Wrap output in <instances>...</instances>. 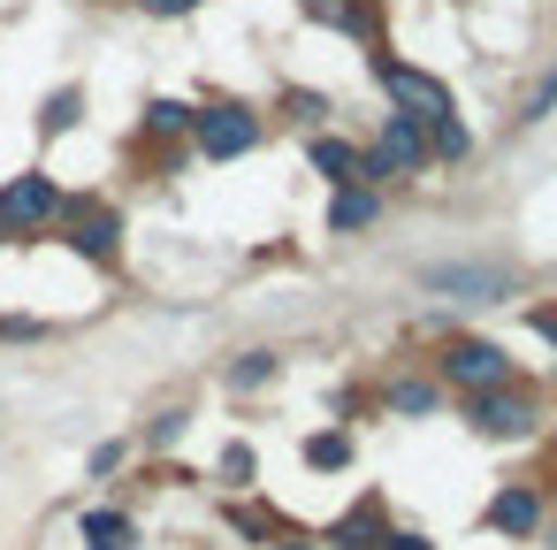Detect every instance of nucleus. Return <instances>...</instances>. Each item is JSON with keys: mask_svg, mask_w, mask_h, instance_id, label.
<instances>
[{"mask_svg": "<svg viewBox=\"0 0 557 550\" xmlns=\"http://www.w3.org/2000/svg\"><path fill=\"white\" fill-rule=\"evenodd\" d=\"M374 77L389 85V100L405 108V123H443L450 115V93L428 77V70H405V62H374Z\"/></svg>", "mask_w": 557, "mask_h": 550, "instance_id": "f257e3e1", "label": "nucleus"}, {"mask_svg": "<svg viewBox=\"0 0 557 550\" xmlns=\"http://www.w3.org/2000/svg\"><path fill=\"white\" fill-rule=\"evenodd\" d=\"M420 161H428V131H420V123H405V115H389L382 146L359 161V176H389V169H420Z\"/></svg>", "mask_w": 557, "mask_h": 550, "instance_id": "f03ea898", "label": "nucleus"}, {"mask_svg": "<svg viewBox=\"0 0 557 550\" xmlns=\"http://www.w3.org/2000/svg\"><path fill=\"white\" fill-rule=\"evenodd\" d=\"M47 215H62L54 176H16L9 192H0V230H24V222H47Z\"/></svg>", "mask_w": 557, "mask_h": 550, "instance_id": "7ed1b4c3", "label": "nucleus"}, {"mask_svg": "<svg viewBox=\"0 0 557 550\" xmlns=\"http://www.w3.org/2000/svg\"><path fill=\"white\" fill-rule=\"evenodd\" d=\"M191 131H199V146H207L214 161H230V154H245V146L260 138V123H252L245 108H199V123H191Z\"/></svg>", "mask_w": 557, "mask_h": 550, "instance_id": "20e7f679", "label": "nucleus"}, {"mask_svg": "<svg viewBox=\"0 0 557 550\" xmlns=\"http://www.w3.org/2000/svg\"><path fill=\"white\" fill-rule=\"evenodd\" d=\"M443 367H450V382H466V390H496V382L511 375V367H504V352H496V344H481V337H458Z\"/></svg>", "mask_w": 557, "mask_h": 550, "instance_id": "39448f33", "label": "nucleus"}, {"mask_svg": "<svg viewBox=\"0 0 557 550\" xmlns=\"http://www.w3.org/2000/svg\"><path fill=\"white\" fill-rule=\"evenodd\" d=\"M62 222H70V245L85 260H108L115 237H123V215H108V207H62Z\"/></svg>", "mask_w": 557, "mask_h": 550, "instance_id": "423d86ee", "label": "nucleus"}, {"mask_svg": "<svg viewBox=\"0 0 557 550\" xmlns=\"http://www.w3.org/2000/svg\"><path fill=\"white\" fill-rule=\"evenodd\" d=\"M473 428H488V436H519V428H527V398H511V390H481V398H473Z\"/></svg>", "mask_w": 557, "mask_h": 550, "instance_id": "0eeeda50", "label": "nucleus"}, {"mask_svg": "<svg viewBox=\"0 0 557 550\" xmlns=\"http://www.w3.org/2000/svg\"><path fill=\"white\" fill-rule=\"evenodd\" d=\"M511 276L504 268H428V291H466V298H488V291H504Z\"/></svg>", "mask_w": 557, "mask_h": 550, "instance_id": "6e6552de", "label": "nucleus"}, {"mask_svg": "<svg viewBox=\"0 0 557 550\" xmlns=\"http://www.w3.org/2000/svg\"><path fill=\"white\" fill-rule=\"evenodd\" d=\"M298 9H306L313 24H344V32L374 39V9H359V0H298Z\"/></svg>", "mask_w": 557, "mask_h": 550, "instance_id": "1a4fd4ad", "label": "nucleus"}, {"mask_svg": "<svg viewBox=\"0 0 557 550\" xmlns=\"http://www.w3.org/2000/svg\"><path fill=\"white\" fill-rule=\"evenodd\" d=\"M542 520V504H534V489H504L496 504H488V527H504V535H527Z\"/></svg>", "mask_w": 557, "mask_h": 550, "instance_id": "9d476101", "label": "nucleus"}, {"mask_svg": "<svg viewBox=\"0 0 557 550\" xmlns=\"http://www.w3.org/2000/svg\"><path fill=\"white\" fill-rule=\"evenodd\" d=\"M131 535H138V527H131L123 512H85V542H92V550H131Z\"/></svg>", "mask_w": 557, "mask_h": 550, "instance_id": "9b49d317", "label": "nucleus"}, {"mask_svg": "<svg viewBox=\"0 0 557 550\" xmlns=\"http://www.w3.org/2000/svg\"><path fill=\"white\" fill-rule=\"evenodd\" d=\"M191 123H199V108H184V100H153V108H146V131H153V138H176V131H191Z\"/></svg>", "mask_w": 557, "mask_h": 550, "instance_id": "f8f14e48", "label": "nucleus"}, {"mask_svg": "<svg viewBox=\"0 0 557 550\" xmlns=\"http://www.w3.org/2000/svg\"><path fill=\"white\" fill-rule=\"evenodd\" d=\"M336 542H344V550H374V542H389V535H382V520H374V504H359V512H351V520L336 527Z\"/></svg>", "mask_w": 557, "mask_h": 550, "instance_id": "ddd939ff", "label": "nucleus"}, {"mask_svg": "<svg viewBox=\"0 0 557 550\" xmlns=\"http://www.w3.org/2000/svg\"><path fill=\"white\" fill-rule=\"evenodd\" d=\"M329 222H336V230H367V222H374V192H336Z\"/></svg>", "mask_w": 557, "mask_h": 550, "instance_id": "4468645a", "label": "nucleus"}, {"mask_svg": "<svg viewBox=\"0 0 557 550\" xmlns=\"http://www.w3.org/2000/svg\"><path fill=\"white\" fill-rule=\"evenodd\" d=\"M313 169H321V176H351V169H359V154H351V146H336V138H321V146H313Z\"/></svg>", "mask_w": 557, "mask_h": 550, "instance_id": "2eb2a0df", "label": "nucleus"}, {"mask_svg": "<svg viewBox=\"0 0 557 550\" xmlns=\"http://www.w3.org/2000/svg\"><path fill=\"white\" fill-rule=\"evenodd\" d=\"M268 375H275V359H268V352H245V359L230 367V382H237V390H252V382H268Z\"/></svg>", "mask_w": 557, "mask_h": 550, "instance_id": "dca6fc26", "label": "nucleus"}, {"mask_svg": "<svg viewBox=\"0 0 557 550\" xmlns=\"http://www.w3.org/2000/svg\"><path fill=\"white\" fill-rule=\"evenodd\" d=\"M77 108H85V100H77V93H54V100H47V115H39V123H47V131H70V123H77Z\"/></svg>", "mask_w": 557, "mask_h": 550, "instance_id": "f3484780", "label": "nucleus"}, {"mask_svg": "<svg viewBox=\"0 0 557 550\" xmlns=\"http://www.w3.org/2000/svg\"><path fill=\"white\" fill-rule=\"evenodd\" d=\"M306 459H313V466H344V459H351V443H344V436H313V443H306Z\"/></svg>", "mask_w": 557, "mask_h": 550, "instance_id": "a211bd4d", "label": "nucleus"}, {"mask_svg": "<svg viewBox=\"0 0 557 550\" xmlns=\"http://www.w3.org/2000/svg\"><path fill=\"white\" fill-rule=\"evenodd\" d=\"M428 131H435V154H443V161H458V154H466V131H458L450 115H443V123H428Z\"/></svg>", "mask_w": 557, "mask_h": 550, "instance_id": "6ab92c4d", "label": "nucleus"}, {"mask_svg": "<svg viewBox=\"0 0 557 550\" xmlns=\"http://www.w3.org/2000/svg\"><path fill=\"white\" fill-rule=\"evenodd\" d=\"M389 405H397V413H428V405H435V390H428V382H397V398H389Z\"/></svg>", "mask_w": 557, "mask_h": 550, "instance_id": "aec40b11", "label": "nucleus"}, {"mask_svg": "<svg viewBox=\"0 0 557 550\" xmlns=\"http://www.w3.org/2000/svg\"><path fill=\"white\" fill-rule=\"evenodd\" d=\"M222 481H252V451H245V443L222 451Z\"/></svg>", "mask_w": 557, "mask_h": 550, "instance_id": "412c9836", "label": "nucleus"}, {"mask_svg": "<svg viewBox=\"0 0 557 550\" xmlns=\"http://www.w3.org/2000/svg\"><path fill=\"white\" fill-rule=\"evenodd\" d=\"M138 9H146V16H191L199 0H138Z\"/></svg>", "mask_w": 557, "mask_h": 550, "instance_id": "4be33fe9", "label": "nucleus"}, {"mask_svg": "<svg viewBox=\"0 0 557 550\" xmlns=\"http://www.w3.org/2000/svg\"><path fill=\"white\" fill-rule=\"evenodd\" d=\"M549 100H557V70H549V77H542V93H534V100H527V115H549Z\"/></svg>", "mask_w": 557, "mask_h": 550, "instance_id": "5701e85b", "label": "nucleus"}, {"mask_svg": "<svg viewBox=\"0 0 557 550\" xmlns=\"http://www.w3.org/2000/svg\"><path fill=\"white\" fill-rule=\"evenodd\" d=\"M389 550H428V535H389Z\"/></svg>", "mask_w": 557, "mask_h": 550, "instance_id": "b1692460", "label": "nucleus"}, {"mask_svg": "<svg viewBox=\"0 0 557 550\" xmlns=\"http://www.w3.org/2000/svg\"><path fill=\"white\" fill-rule=\"evenodd\" d=\"M534 329H542V337H549V344H557V314H534Z\"/></svg>", "mask_w": 557, "mask_h": 550, "instance_id": "393cba45", "label": "nucleus"}]
</instances>
